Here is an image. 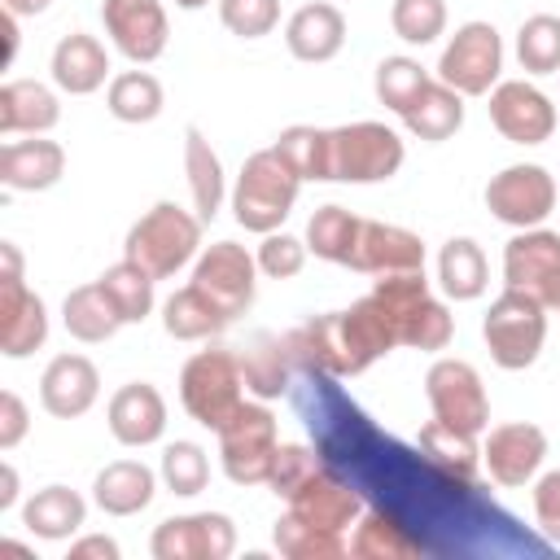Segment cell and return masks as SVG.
I'll return each instance as SVG.
<instances>
[{
    "mask_svg": "<svg viewBox=\"0 0 560 560\" xmlns=\"http://www.w3.org/2000/svg\"><path fill=\"white\" fill-rule=\"evenodd\" d=\"M105 105L118 122H153L162 114L166 96H162V83L149 70H122V74L109 79Z\"/></svg>",
    "mask_w": 560,
    "mask_h": 560,
    "instance_id": "39",
    "label": "cell"
},
{
    "mask_svg": "<svg viewBox=\"0 0 560 560\" xmlns=\"http://www.w3.org/2000/svg\"><path fill=\"white\" fill-rule=\"evenodd\" d=\"M302 175L276 153V149H258L245 158L236 188H232V214L245 232H280V223L289 219L293 201H298Z\"/></svg>",
    "mask_w": 560,
    "mask_h": 560,
    "instance_id": "5",
    "label": "cell"
},
{
    "mask_svg": "<svg viewBox=\"0 0 560 560\" xmlns=\"http://www.w3.org/2000/svg\"><path fill=\"white\" fill-rule=\"evenodd\" d=\"M241 372H245V389H249L254 398L271 402V398H280V394H289L298 363H293V354H289V341H284V337L258 332V337L241 350Z\"/></svg>",
    "mask_w": 560,
    "mask_h": 560,
    "instance_id": "30",
    "label": "cell"
},
{
    "mask_svg": "<svg viewBox=\"0 0 560 560\" xmlns=\"http://www.w3.org/2000/svg\"><path fill=\"white\" fill-rule=\"evenodd\" d=\"M153 560H228L236 551V525L223 512L166 516L149 538Z\"/></svg>",
    "mask_w": 560,
    "mask_h": 560,
    "instance_id": "14",
    "label": "cell"
},
{
    "mask_svg": "<svg viewBox=\"0 0 560 560\" xmlns=\"http://www.w3.org/2000/svg\"><path fill=\"white\" fill-rule=\"evenodd\" d=\"M52 0H4V9L9 13H18V18H31V13H44Z\"/></svg>",
    "mask_w": 560,
    "mask_h": 560,
    "instance_id": "55",
    "label": "cell"
},
{
    "mask_svg": "<svg viewBox=\"0 0 560 560\" xmlns=\"http://www.w3.org/2000/svg\"><path fill=\"white\" fill-rule=\"evenodd\" d=\"M398 118H402V127H407L416 140L438 144V140H451V136L464 127V96H459L455 88H446L442 79H433Z\"/></svg>",
    "mask_w": 560,
    "mask_h": 560,
    "instance_id": "32",
    "label": "cell"
},
{
    "mask_svg": "<svg viewBox=\"0 0 560 560\" xmlns=\"http://www.w3.org/2000/svg\"><path fill=\"white\" fill-rule=\"evenodd\" d=\"M350 556H354V560H424V556H429V542H424L394 508L372 503V508L354 521Z\"/></svg>",
    "mask_w": 560,
    "mask_h": 560,
    "instance_id": "23",
    "label": "cell"
},
{
    "mask_svg": "<svg viewBox=\"0 0 560 560\" xmlns=\"http://www.w3.org/2000/svg\"><path fill=\"white\" fill-rule=\"evenodd\" d=\"M534 521L547 534V542H560V468L534 481Z\"/></svg>",
    "mask_w": 560,
    "mask_h": 560,
    "instance_id": "49",
    "label": "cell"
},
{
    "mask_svg": "<svg viewBox=\"0 0 560 560\" xmlns=\"http://www.w3.org/2000/svg\"><path fill=\"white\" fill-rule=\"evenodd\" d=\"M201 254V219L175 201H158L149 206L127 241H122V258H131L136 267H144L153 280L175 276L179 267H188Z\"/></svg>",
    "mask_w": 560,
    "mask_h": 560,
    "instance_id": "3",
    "label": "cell"
},
{
    "mask_svg": "<svg viewBox=\"0 0 560 560\" xmlns=\"http://www.w3.org/2000/svg\"><path fill=\"white\" fill-rule=\"evenodd\" d=\"M192 284L206 289L223 311L228 319L245 315L254 306V293H258V258L236 245V241H214L197 254V267H192Z\"/></svg>",
    "mask_w": 560,
    "mask_h": 560,
    "instance_id": "13",
    "label": "cell"
},
{
    "mask_svg": "<svg viewBox=\"0 0 560 560\" xmlns=\"http://www.w3.org/2000/svg\"><path fill=\"white\" fill-rule=\"evenodd\" d=\"M372 298L381 302L394 341L411 350H446L455 337V319L446 302L433 298L424 271H398V276H376Z\"/></svg>",
    "mask_w": 560,
    "mask_h": 560,
    "instance_id": "2",
    "label": "cell"
},
{
    "mask_svg": "<svg viewBox=\"0 0 560 560\" xmlns=\"http://www.w3.org/2000/svg\"><path fill=\"white\" fill-rule=\"evenodd\" d=\"M271 149H276L302 179H324V127H306V122L284 127Z\"/></svg>",
    "mask_w": 560,
    "mask_h": 560,
    "instance_id": "45",
    "label": "cell"
},
{
    "mask_svg": "<svg viewBox=\"0 0 560 560\" xmlns=\"http://www.w3.org/2000/svg\"><path fill=\"white\" fill-rule=\"evenodd\" d=\"M280 433H276V416L258 402H241L228 424L219 429V464L228 472V481L236 486H267L271 459H276Z\"/></svg>",
    "mask_w": 560,
    "mask_h": 560,
    "instance_id": "8",
    "label": "cell"
},
{
    "mask_svg": "<svg viewBox=\"0 0 560 560\" xmlns=\"http://www.w3.org/2000/svg\"><path fill=\"white\" fill-rule=\"evenodd\" d=\"M179 9H201V4H210V0H175Z\"/></svg>",
    "mask_w": 560,
    "mask_h": 560,
    "instance_id": "57",
    "label": "cell"
},
{
    "mask_svg": "<svg viewBox=\"0 0 560 560\" xmlns=\"http://www.w3.org/2000/svg\"><path fill=\"white\" fill-rule=\"evenodd\" d=\"M438 284L446 298L455 302H472L486 293L490 284V267H486V254L472 236H451L438 254Z\"/></svg>",
    "mask_w": 560,
    "mask_h": 560,
    "instance_id": "35",
    "label": "cell"
},
{
    "mask_svg": "<svg viewBox=\"0 0 560 560\" xmlns=\"http://www.w3.org/2000/svg\"><path fill=\"white\" fill-rule=\"evenodd\" d=\"M219 22L241 39H262L280 22V0H219Z\"/></svg>",
    "mask_w": 560,
    "mask_h": 560,
    "instance_id": "47",
    "label": "cell"
},
{
    "mask_svg": "<svg viewBox=\"0 0 560 560\" xmlns=\"http://www.w3.org/2000/svg\"><path fill=\"white\" fill-rule=\"evenodd\" d=\"M503 284L529 293L547 311H560V232L521 228L503 245Z\"/></svg>",
    "mask_w": 560,
    "mask_h": 560,
    "instance_id": "11",
    "label": "cell"
},
{
    "mask_svg": "<svg viewBox=\"0 0 560 560\" xmlns=\"http://www.w3.org/2000/svg\"><path fill=\"white\" fill-rule=\"evenodd\" d=\"M13 52H18V13L4 9V61H13Z\"/></svg>",
    "mask_w": 560,
    "mask_h": 560,
    "instance_id": "53",
    "label": "cell"
},
{
    "mask_svg": "<svg viewBox=\"0 0 560 560\" xmlns=\"http://www.w3.org/2000/svg\"><path fill=\"white\" fill-rule=\"evenodd\" d=\"M258 271L271 276V280H293L302 267H306V241L289 236V232H267L262 245H258Z\"/></svg>",
    "mask_w": 560,
    "mask_h": 560,
    "instance_id": "48",
    "label": "cell"
},
{
    "mask_svg": "<svg viewBox=\"0 0 560 560\" xmlns=\"http://www.w3.org/2000/svg\"><path fill=\"white\" fill-rule=\"evenodd\" d=\"M402 166V140L385 122L324 127V179L332 184H381Z\"/></svg>",
    "mask_w": 560,
    "mask_h": 560,
    "instance_id": "4",
    "label": "cell"
},
{
    "mask_svg": "<svg viewBox=\"0 0 560 560\" xmlns=\"http://www.w3.org/2000/svg\"><path fill=\"white\" fill-rule=\"evenodd\" d=\"M350 271L363 276H398V271H424V241L398 223H359V245L350 258Z\"/></svg>",
    "mask_w": 560,
    "mask_h": 560,
    "instance_id": "20",
    "label": "cell"
},
{
    "mask_svg": "<svg viewBox=\"0 0 560 560\" xmlns=\"http://www.w3.org/2000/svg\"><path fill=\"white\" fill-rule=\"evenodd\" d=\"M162 481H166L171 494H184V499L201 494L206 481H210V459H206V451H201L197 442H171V446L162 451Z\"/></svg>",
    "mask_w": 560,
    "mask_h": 560,
    "instance_id": "43",
    "label": "cell"
},
{
    "mask_svg": "<svg viewBox=\"0 0 560 560\" xmlns=\"http://www.w3.org/2000/svg\"><path fill=\"white\" fill-rule=\"evenodd\" d=\"M66 175V149L57 140H9L0 149V184L9 192H44Z\"/></svg>",
    "mask_w": 560,
    "mask_h": 560,
    "instance_id": "24",
    "label": "cell"
},
{
    "mask_svg": "<svg viewBox=\"0 0 560 560\" xmlns=\"http://www.w3.org/2000/svg\"><path fill=\"white\" fill-rule=\"evenodd\" d=\"M26 429H31L26 402H22L13 389H4V394H0V451H13V446L26 438Z\"/></svg>",
    "mask_w": 560,
    "mask_h": 560,
    "instance_id": "50",
    "label": "cell"
},
{
    "mask_svg": "<svg viewBox=\"0 0 560 560\" xmlns=\"http://www.w3.org/2000/svg\"><path fill=\"white\" fill-rule=\"evenodd\" d=\"M18 503V468L0 464V512H9Z\"/></svg>",
    "mask_w": 560,
    "mask_h": 560,
    "instance_id": "52",
    "label": "cell"
},
{
    "mask_svg": "<svg viewBox=\"0 0 560 560\" xmlns=\"http://www.w3.org/2000/svg\"><path fill=\"white\" fill-rule=\"evenodd\" d=\"M228 324H232L228 311L206 289H197L192 280L162 302V328L175 341H206V337H219Z\"/></svg>",
    "mask_w": 560,
    "mask_h": 560,
    "instance_id": "29",
    "label": "cell"
},
{
    "mask_svg": "<svg viewBox=\"0 0 560 560\" xmlns=\"http://www.w3.org/2000/svg\"><path fill=\"white\" fill-rule=\"evenodd\" d=\"M101 398V372L88 354H57L39 376V407L57 420H74L92 411Z\"/></svg>",
    "mask_w": 560,
    "mask_h": 560,
    "instance_id": "21",
    "label": "cell"
},
{
    "mask_svg": "<svg viewBox=\"0 0 560 560\" xmlns=\"http://www.w3.org/2000/svg\"><path fill=\"white\" fill-rule=\"evenodd\" d=\"M101 22H105V35L114 39V48L136 66H149L166 52L171 31H166V9L158 0H105Z\"/></svg>",
    "mask_w": 560,
    "mask_h": 560,
    "instance_id": "18",
    "label": "cell"
},
{
    "mask_svg": "<svg viewBox=\"0 0 560 560\" xmlns=\"http://www.w3.org/2000/svg\"><path fill=\"white\" fill-rule=\"evenodd\" d=\"M61 118L57 92L35 79H9L0 88V131L4 136H44Z\"/></svg>",
    "mask_w": 560,
    "mask_h": 560,
    "instance_id": "28",
    "label": "cell"
},
{
    "mask_svg": "<svg viewBox=\"0 0 560 560\" xmlns=\"http://www.w3.org/2000/svg\"><path fill=\"white\" fill-rule=\"evenodd\" d=\"M289 512L302 516L306 525H319V529H332V534H346L359 516H363V494L359 486H350L337 468L319 464L289 499Z\"/></svg>",
    "mask_w": 560,
    "mask_h": 560,
    "instance_id": "17",
    "label": "cell"
},
{
    "mask_svg": "<svg viewBox=\"0 0 560 560\" xmlns=\"http://www.w3.org/2000/svg\"><path fill=\"white\" fill-rule=\"evenodd\" d=\"M424 398L433 416L451 429H464V433L490 429V398L468 359H433V368L424 372Z\"/></svg>",
    "mask_w": 560,
    "mask_h": 560,
    "instance_id": "10",
    "label": "cell"
},
{
    "mask_svg": "<svg viewBox=\"0 0 560 560\" xmlns=\"http://www.w3.org/2000/svg\"><path fill=\"white\" fill-rule=\"evenodd\" d=\"M490 122L512 144H542L556 131V105L542 88L525 79H503L490 88Z\"/></svg>",
    "mask_w": 560,
    "mask_h": 560,
    "instance_id": "16",
    "label": "cell"
},
{
    "mask_svg": "<svg viewBox=\"0 0 560 560\" xmlns=\"http://www.w3.org/2000/svg\"><path fill=\"white\" fill-rule=\"evenodd\" d=\"M105 420H109V433L122 446H149L166 433V398L149 381H127V385L114 389V398L105 407Z\"/></svg>",
    "mask_w": 560,
    "mask_h": 560,
    "instance_id": "22",
    "label": "cell"
},
{
    "mask_svg": "<svg viewBox=\"0 0 560 560\" xmlns=\"http://www.w3.org/2000/svg\"><path fill=\"white\" fill-rule=\"evenodd\" d=\"M0 254H4V276H22V249L13 241H0Z\"/></svg>",
    "mask_w": 560,
    "mask_h": 560,
    "instance_id": "54",
    "label": "cell"
},
{
    "mask_svg": "<svg viewBox=\"0 0 560 560\" xmlns=\"http://www.w3.org/2000/svg\"><path fill=\"white\" fill-rule=\"evenodd\" d=\"M499 70H503V39L490 22H464L438 57V79L459 96H490Z\"/></svg>",
    "mask_w": 560,
    "mask_h": 560,
    "instance_id": "9",
    "label": "cell"
},
{
    "mask_svg": "<svg viewBox=\"0 0 560 560\" xmlns=\"http://www.w3.org/2000/svg\"><path fill=\"white\" fill-rule=\"evenodd\" d=\"M48 70H52V83H57L61 92L88 96V92H96V88L109 79V52H105V44H101L96 35L70 31V35L57 39Z\"/></svg>",
    "mask_w": 560,
    "mask_h": 560,
    "instance_id": "26",
    "label": "cell"
},
{
    "mask_svg": "<svg viewBox=\"0 0 560 560\" xmlns=\"http://www.w3.org/2000/svg\"><path fill=\"white\" fill-rule=\"evenodd\" d=\"M0 551H4V556H22V560H35V551L22 547V542H0Z\"/></svg>",
    "mask_w": 560,
    "mask_h": 560,
    "instance_id": "56",
    "label": "cell"
},
{
    "mask_svg": "<svg viewBox=\"0 0 560 560\" xmlns=\"http://www.w3.org/2000/svg\"><path fill=\"white\" fill-rule=\"evenodd\" d=\"M359 214H350L346 206H319L306 223V249L324 262H337V267H350L354 258V245H359Z\"/></svg>",
    "mask_w": 560,
    "mask_h": 560,
    "instance_id": "37",
    "label": "cell"
},
{
    "mask_svg": "<svg viewBox=\"0 0 560 560\" xmlns=\"http://www.w3.org/2000/svg\"><path fill=\"white\" fill-rule=\"evenodd\" d=\"M547 306L534 302L529 293H516V289H503L486 319H481V337H486V350L490 359L503 368V372H525L529 363H538L542 354V341H547Z\"/></svg>",
    "mask_w": 560,
    "mask_h": 560,
    "instance_id": "7",
    "label": "cell"
},
{
    "mask_svg": "<svg viewBox=\"0 0 560 560\" xmlns=\"http://www.w3.org/2000/svg\"><path fill=\"white\" fill-rule=\"evenodd\" d=\"M61 324H66V332H70L74 341H83V346L109 341V337L122 328L114 302L105 298V289H101L96 280L66 293V302H61Z\"/></svg>",
    "mask_w": 560,
    "mask_h": 560,
    "instance_id": "36",
    "label": "cell"
},
{
    "mask_svg": "<svg viewBox=\"0 0 560 560\" xmlns=\"http://www.w3.org/2000/svg\"><path fill=\"white\" fill-rule=\"evenodd\" d=\"M70 560H118V542L105 534H88V538L70 542Z\"/></svg>",
    "mask_w": 560,
    "mask_h": 560,
    "instance_id": "51",
    "label": "cell"
},
{
    "mask_svg": "<svg viewBox=\"0 0 560 560\" xmlns=\"http://www.w3.org/2000/svg\"><path fill=\"white\" fill-rule=\"evenodd\" d=\"M289 354L298 363V372H324L332 381L359 376L368 372L381 354H389L394 328L381 311V302L368 293L346 311H328V315H311L302 328L284 332Z\"/></svg>",
    "mask_w": 560,
    "mask_h": 560,
    "instance_id": "1",
    "label": "cell"
},
{
    "mask_svg": "<svg viewBox=\"0 0 560 560\" xmlns=\"http://www.w3.org/2000/svg\"><path fill=\"white\" fill-rule=\"evenodd\" d=\"M153 494H158L153 468L140 464V459H114L92 481V503L105 516H136V512H144L153 503Z\"/></svg>",
    "mask_w": 560,
    "mask_h": 560,
    "instance_id": "27",
    "label": "cell"
},
{
    "mask_svg": "<svg viewBox=\"0 0 560 560\" xmlns=\"http://www.w3.org/2000/svg\"><path fill=\"white\" fill-rule=\"evenodd\" d=\"M88 516V503L79 490L70 486H44L35 490L26 503H22V525L35 534V538H48V542H61L70 534H79Z\"/></svg>",
    "mask_w": 560,
    "mask_h": 560,
    "instance_id": "31",
    "label": "cell"
},
{
    "mask_svg": "<svg viewBox=\"0 0 560 560\" xmlns=\"http://www.w3.org/2000/svg\"><path fill=\"white\" fill-rule=\"evenodd\" d=\"M179 402L201 429H223L228 416L245 402V372L241 354L228 346L197 350L179 372Z\"/></svg>",
    "mask_w": 560,
    "mask_h": 560,
    "instance_id": "6",
    "label": "cell"
},
{
    "mask_svg": "<svg viewBox=\"0 0 560 560\" xmlns=\"http://www.w3.org/2000/svg\"><path fill=\"white\" fill-rule=\"evenodd\" d=\"M284 44H289V52L298 61H311V66L332 61L341 52V44H346V18H341V9L328 4V0L302 4L284 22Z\"/></svg>",
    "mask_w": 560,
    "mask_h": 560,
    "instance_id": "25",
    "label": "cell"
},
{
    "mask_svg": "<svg viewBox=\"0 0 560 560\" xmlns=\"http://www.w3.org/2000/svg\"><path fill=\"white\" fill-rule=\"evenodd\" d=\"M389 26L402 44H433L446 31V0H394Z\"/></svg>",
    "mask_w": 560,
    "mask_h": 560,
    "instance_id": "44",
    "label": "cell"
},
{
    "mask_svg": "<svg viewBox=\"0 0 560 560\" xmlns=\"http://www.w3.org/2000/svg\"><path fill=\"white\" fill-rule=\"evenodd\" d=\"M271 542L284 560H346L350 556V542L332 529H319V525H306L302 516L284 512L271 529Z\"/></svg>",
    "mask_w": 560,
    "mask_h": 560,
    "instance_id": "38",
    "label": "cell"
},
{
    "mask_svg": "<svg viewBox=\"0 0 560 560\" xmlns=\"http://www.w3.org/2000/svg\"><path fill=\"white\" fill-rule=\"evenodd\" d=\"M48 341V306L22 276H0V354L26 359Z\"/></svg>",
    "mask_w": 560,
    "mask_h": 560,
    "instance_id": "19",
    "label": "cell"
},
{
    "mask_svg": "<svg viewBox=\"0 0 560 560\" xmlns=\"http://www.w3.org/2000/svg\"><path fill=\"white\" fill-rule=\"evenodd\" d=\"M184 171H188V192H192V214L210 223L223 206V162L201 136V127L184 131Z\"/></svg>",
    "mask_w": 560,
    "mask_h": 560,
    "instance_id": "34",
    "label": "cell"
},
{
    "mask_svg": "<svg viewBox=\"0 0 560 560\" xmlns=\"http://www.w3.org/2000/svg\"><path fill=\"white\" fill-rule=\"evenodd\" d=\"M416 446H420V455H424L433 468H442V472H451V477H459V481H477V468H481L477 433L451 429V424H442V420L433 416L429 424H420Z\"/></svg>",
    "mask_w": 560,
    "mask_h": 560,
    "instance_id": "33",
    "label": "cell"
},
{
    "mask_svg": "<svg viewBox=\"0 0 560 560\" xmlns=\"http://www.w3.org/2000/svg\"><path fill=\"white\" fill-rule=\"evenodd\" d=\"M516 61L529 74H556L560 70V18L534 13L516 31Z\"/></svg>",
    "mask_w": 560,
    "mask_h": 560,
    "instance_id": "41",
    "label": "cell"
},
{
    "mask_svg": "<svg viewBox=\"0 0 560 560\" xmlns=\"http://www.w3.org/2000/svg\"><path fill=\"white\" fill-rule=\"evenodd\" d=\"M319 451L315 446H302V442H280L276 446V459H271V472H267V490L276 499H289L315 468H319Z\"/></svg>",
    "mask_w": 560,
    "mask_h": 560,
    "instance_id": "46",
    "label": "cell"
},
{
    "mask_svg": "<svg viewBox=\"0 0 560 560\" xmlns=\"http://www.w3.org/2000/svg\"><path fill=\"white\" fill-rule=\"evenodd\" d=\"M429 83H433V79H429V70H424L416 57H385V61L376 66V74H372L376 101H381L385 109H394V114H402Z\"/></svg>",
    "mask_w": 560,
    "mask_h": 560,
    "instance_id": "42",
    "label": "cell"
},
{
    "mask_svg": "<svg viewBox=\"0 0 560 560\" xmlns=\"http://www.w3.org/2000/svg\"><path fill=\"white\" fill-rule=\"evenodd\" d=\"M486 210L508 228H542V219L556 210V179L538 162H516L490 175L486 184Z\"/></svg>",
    "mask_w": 560,
    "mask_h": 560,
    "instance_id": "12",
    "label": "cell"
},
{
    "mask_svg": "<svg viewBox=\"0 0 560 560\" xmlns=\"http://www.w3.org/2000/svg\"><path fill=\"white\" fill-rule=\"evenodd\" d=\"M547 459V433L534 424V420H508V424H494L481 442V468L490 472L494 486L503 490H521L538 477Z\"/></svg>",
    "mask_w": 560,
    "mask_h": 560,
    "instance_id": "15",
    "label": "cell"
},
{
    "mask_svg": "<svg viewBox=\"0 0 560 560\" xmlns=\"http://www.w3.org/2000/svg\"><path fill=\"white\" fill-rule=\"evenodd\" d=\"M96 284L105 289V298L114 302V311H118L122 324H140L153 311V276L144 267H136L131 258L105 267Z\"/></svg>",
    "mask_w": 560,
    "mask_h": 560,
    "instance_id": "40",
    "label": "cell"
}]
</instances>
